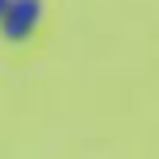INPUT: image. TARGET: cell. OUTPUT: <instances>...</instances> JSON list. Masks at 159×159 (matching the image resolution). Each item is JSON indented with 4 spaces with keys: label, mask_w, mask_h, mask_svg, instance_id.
<instances>
[{
    "label": "cell",
    "mask_w": 159,
    "mask_h": 159,
    "mask_svg": "<svg viewBox=\"0 0 159 159\" xmlns=\"http://www.w3.org/2000/svg\"><path fill=\"white\" fill-rule=\"evenodd\" d=\"M38 17H42V0H8L4 17H0V34L8 42H25L38 25Z\"/></svg>",
    "instance_id": "obj_1"
},
{
    "label": "cell",
    "mask_w": 159,
    "mask_h": 159,
    "mask_svg": "<svg viewBox=\"0 0 159 159\" xmlns=\"http://www.w3.org/2000/svg\"><path fill=\"white\" fill-rule=\"evenodd\" d=\"M4 8H8V0H0V17H4Z\"/></svg>",
    "instance_id": "obj_2"
}]
</instances>
